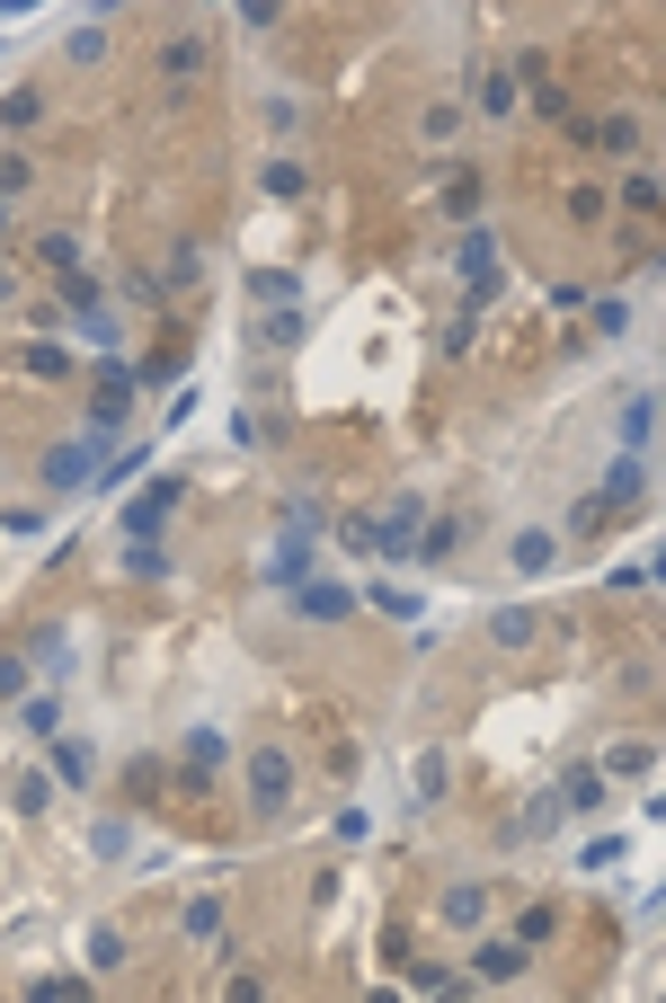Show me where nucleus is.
Instances as JSON below:
<instances>
[{
	"label": "nucleus",
	"instance_id": "nucleus-1",
	"mask_svg": "<svg viewBox=\"0 0 666 1003\" xmlns=\"http://www.w3.org/2000/svg\"><path fill=\"white\" fill-rule=\"evenodd\" d=\"M285 809H294V755L249 747V817H285Z\"/></svg>",
	"mask_w": 666,
	"mask_h": 1003
},
{
	"label": "nucleus",
	"instance_id": "nucleus-2",
	"mask_svg": "<svg viewBox=\"0 0 666 1003\" xmlns=\"http://www.w3.org/2000/svg\"><path fill=\"white\" fill-rule=\"evenodd\" d=\"M98 471H107V435H98V427L45 453V489H53V498H62V489H81V480H98Z\"/></svg>",
	"mask_w": 666,
	"mask_h": 1003
},
{
	"label": "nucleus",
	"instance_id": "nucleus-3",
	"mask_svg": "<svg viewBox=\"0 0 666 1003\" xmlns=\"http://www.w3.org/2000/svg\"><path fill=\"white\" fill-rule=\"evenodd\" d=\"M178 498H187L178 480H152L143 498L124 506V542H160V524H169V506H178Z\"/></svg>",
	"mask_w": 666,
	"mask_h": 1003
},
{
	"label": "nucleus",
	"instance_id": "nucleus-4",
	"mask_svg": "<svg viewBox=\"0 0 666 1003\" xmlns=\"http://www.w3.org/2000/svg\"><path fill=\"white\" fill-rule=\"evenodd\" d=\"M595 498H605L614 515H631V506L649 498V462H640V453H622V462H614V471H605V489H595Z\"/></svg>",
	"mask_w": 666,
	"mask_h": 1003
},
{
	"label": "nucleus",
	"instance_id": "nucleus-5",
	"mask_svg": "<svg viewBox=\"0 0 666 1003\" xmlns=\"http://www.w3.org/2000/svg\"><path fill=\"white\" fill-rule=\"evenodd\" d=\"M507 560H515V577H543V569L560 560V533H551V524H524V533H515V551H507Z\"/></svg>",
	"mask_w": 666,
	"mask_h": 1003
},
{
	"label": "nucleus",
	"instance_id": "nucleus-6",
	"mask_svg": "<svg viewBox=\"0 0 666 1003\" xmlns=\"http://www.w3.org/2000/svg\"><path fill=\"white\" fill-rule=\"evenodd\" d=\"M294 613L302 622H347L356 613V586H294Z\"/></svg>",
	"mask_w": 666,
	"mask_h": 1003
},
{
	"label": "nucleus",
	"instance_id": "nucleus-7",
	"mask_svg": "<svg viewBox=\"0 0 666 1003\" xmlns=\"http://www.w3.org/2000/svg\"><path fill=\"white\" fill-rule=\"evenodd\" d=\"M444 923H453V932L489 923V888H480V880H453V888H444Z\"/></svg>",
	"mask_w": 666,
	"mask_h": 1003
},
{
	"label": "nucleus",
	"instance_id": "nucleus-8",
	"mask_svg": "<svg viewBox=\"0 0 666 1003\" xmlns=\"http://www.w3.org/2000/svg\"><path fill=\"white\" fill-rule=\"evenodd\" d=\"M373 542H382V551H409V542H418V498H391V515L373 524Z\"/></svg>",
	"mask_w": 666,
	"mask_h": 1003
},
{
	"label": "nucleus",
	"instance_id": "nucleus-9",
	"mask_svg": "<svg viewBox=\"0 0 666 1003\" xmlns=\"http://www.w3.org/2000/svg\"><path fill=\"white\" fill-rule=\"evenodd\" d=\"M90 773H98V755H90V747L53 738V781H62V790H90Z\"/></svg>",
	"mask_w": 666,
	"mask_h": 1003
},
{
	"label": "nucleus",
	"instance_id": "nucleus-10",
	"mask_svg": "<svg viewBox=\"0 0 666 1003\" xmlns=\"http://www.w3.org/2000/svg\"><path fill=\"white\" fill-rule=\"evenodd\" d=\"M649 435H657V399H649V391H631V399H622V444H631V453H649Z\"/></svg>",
	"mask_w": 666,
	"mask_h": 1003
},
{
	"label": "nucleus",
	"instance_id": "nucleus-11",
	"mask_svg": "<svg viewBox=\"0 0 666 1003\" xmlns=\"http://www.w3.org/2000/svg\"><path fill=\"white\" fill-rule=\"evenodd\" d=\"M187 942H205V951H231V942H223V897H195V906H187Z\"/></svg>",
	"mask_w": 666,
	"mask_h": 1003
},
{
	"label": "nucleus",
	"instance_id": "nucleus-12",
	"mask_svg": "<svg viewBox=\"0 0 666 1003\" xmlns=\"http://www.w3.org/2000/svg\"><path fill=\"white\" fill-rule=\"evenodd\" d=\"M223 755H231L223 728H187V747H178V764H205V773H223Z\"/></svg>",
	"mask_w": 666,
	"mask_h": 1003
},
{
	"label": "nucleus",
	"instance_id": "nucleus-13",
	"mask_svg": "<svg viewBox=\"0 0 666 1003\" xmlns=\"http://www.w3.org/2000/svg\"><path fill=\"white\" fill-rule=\"evenodd\" d=\"M560 809H578V817H586V809H605V773H586V764H578V773L560 781Z\"/></svg>",
	"mask_w": 666,
	"mask_h": 1003
},
{
	"label": "nucleus",
	"instance_id": "nucleus-14",
	"mask_svg": "<svg viewBox=\"0 0 666 1003\" xmlns=\"http://www.w3.org/2000/svg\"><path fill=\"white\" fill-rule=\"evenodd\" d=\"M302 569H311V533H294V542L266 560V577H276V586H302Z\"/></svg>",
	"mask_w": 666,
	"mask_h": 1003
},
{
	"label": "nucleus",
	"instance_id": "nucleus-15",
	"mask_svg": "<svg viewBox=\"0 0 666 1003\" xmlns=\"http://www.w3.org/2000/svg\"><path fill=\"white\" fill-rule=\"evenodd\" d=\"M45 799H53V773H19L10 781V809L19 817H45Z\"/></svg>",
	"mask_w": 666,
	"mask_h": 1003
},
{
	"label": "nucleus",
	"instance_id": "nucleus-16",
	"mask_svg": "<svg viewBox=\"0 0 666 1003\" xmlns=\"http://www.w3.org/2000/svg\"><path fill=\"white\" fill-rule=\"evenodd\" d=\"M551 932H560V906H524V915H515V942H524V951H543Z\"/></svg>",
	"mask_w": 666,
	"mask_h": 1003
},
{
	"label": "nucleus",
	"instance_id": "nucleus-17",
	"mask_svg": "<svg viewBox=\"0 0 666 1003\" xmlns=\"http://www.w3.org/2000/svg\"><path fill=\"white\" fill-rule=\"evenodd\" d=\"M90 852H98V861H124V852H133V826H124V817H98V826H90Z\"/></svg>",
	"mask_w": 666,
	"mask_h": 1003
},
{
	"label": "nucleus",
	"instance_id": "nucleus-18",
	"mask_svg": "<svg viewBox=\"0 0 666 1003\" xmlns=\"http://www.w3.org/2000/svg\"><path fill=\"white\" fill-rule=\"evenodd\" d=\"M480 977H524V942H480Z\"/></svg>",
	"mask_w": 666,
	"mask_h": 1003
},
{
	"label": "nucleus",
	"instance_id": "nucleus-19",
	"mask_svg": "<svg viewBox=\"0 0 666 1003\" xmlns=\"http://www.w3.org/2000/svg\"><path fill=\"white\" fill-rule=\"evenodd\" d=\"M124 569L143 577V586H160V577H169V551H160V542H124Z\"/></svg>",
	"mask_w": 666,
	"mask_h": 1003
},
{
	"label": "nucleus",
	"instance_id": "nucleus-20",
	"mask_svg": "<svg viewBox=\"0 0 666 1003\" xmlns=\"http://www.w3.org/2000/svg\"><path fill=\"white\" fill-rule=\"evenodd\" d=\"M489 631H498V648H524V640H533V631H543V622H533L524 605H498V622H489Z\"/></svg>",
	"mask_w": 666,
	"mask_h": 1003
},
{
	"label": "nucleus",
	"instance_id": "nucleus-21",
	"mask_svg": "<svg viewBox=\"0 0 666 1003\" xmlns=\"http://www.w3.org/2000/svg\"><path fill=\"white\" fill-rule=\"evenodd\" d=\"M160 72H169V81H195V72H205V45H195V36H178V45L160 53Z\"/></svg>",
	"mask_w": 666,
	"mask_h": 1003
},
{
	"label": "nucleus",
	"instance_id": "nucleus-22",
	"mask_svg": "<svg viewBox=\"0 0 666 1003\" xmlns=\"http://www.w3.org/2000/svg\"><path fill=\"white\" fill-rule=\"evenodd\" d=\"M27 648H36V666H72V631H62V622H45Z\"/></svg>",
	"mask_w": 666,
	"mask_h": 1003
},
{
	"label": "nucleus",
	"instance_id": "nucleus-23",
	"mask_svg": "<svg viewBox=\"0 0 666 1003\" xmlns=\"http://www.w3.org/2000/svg\"><path fill=\"white\" fill-rule=\"evenodd\" d=\"M605 586H614V595H649V586H657V560H622Z\"/></svg>",
	"mask_w": 666,
	"mask_h": 1003
},
{
	"label": "nucleus",
	"instance_id": "nucleus-24",
	"mask_svg": "<svg viewBox=\"0 0 666 1003\" xmlns=\"http://www.w3.org/2000/svg\"><path fill=\"white\" fill-rule=\"evenodd\" d=\"M462 266H472V276H480V266H498V231H480V223L462 231Z\"/></svg>",
	"mask_w": 666,
	"mask_h": 1003
},
{
	"label": "nucleus",
	"instance_id": "nucleus-25",
	"mask_svg": "<svg viewBox=\"0 0 666 1003\" xmlns=\"http://www.w3.org/2000/svg\"><path fill=\"white\" fill-rule=\"evenodd\" d=\"M472 98H480L489 116H507V107H515V81H507V72H480V89H472Z\"/></svg>",
	"mask_w": 666,
	"mask_h": 1003
},
{
	"label": "nucleus",
	"instance_id": "nucleus-26",
	"mask_svg": "<svg viewBox=\"0 0 666 1003\" xmlns=\"http://www.w3.org/2000/svg\"><path fill=\"white\" fill-rule=\"evenodd\" d=\"M409 986H418V994H462V977H453V968H436V959H418V968H409Z\"/></svg>",
	"mask_w": 666,
	"mask_h": 1003
},
{
	"label": "nucleus",
	"instance_id": "nucleus-27",
	"mask_svg": "<svg viewBox=\"0 0 666 1003\" xmlns=\"http://www.w3.org/2000/svg\"><path fill=\"white\" fill-rule=\"evenodd\" d=\"M249 294H258V302H285V311H294V276H276V266H258V276H249Z\"/></svg>",
	"mask_w": 666,
	"mask_h": 1003
},
{
	"label": "nucleus",
	"instance_id": "nucleus-28",
	"mask_svg": "<svg viewBox=\"0 0 666 1003\" xmlns=\"http://www.w3.org/2000/svg\"><path fill=\"white\" fill-rule=\"evenodd\" d=\"M124 781H133V799H169V790H160V781H169V773H160V764H152V755H133V773H124Z\"/></svg>",
	"mask_w": 666,
	"mask_h": 1003
},
{
	"label": "nucleus",
	"instance_id": "nucleus-29",
	"mask_svg": "<svg viewBox=\"0 0 666 1003\" xmlns=\"http://www.w3.org/2000/svg\"><path fill=\"white\" fill-rule=\"evenodd\" d=\"M27 373H36V382H62V373H72V356H62V347H27Z\"/></svg>",
	"mask_w": 666,
	"mask_h": 1003
},
{
	"label": "nucleus",
	"instance_id": "nucleus-30",
	"mask_svg": "<svg viewBox=\"0 0 666 1003\" xmlns=\"http://www.w3.org/2000/svg\"><path fill=\"white\" fill-rule=\"evenodd\" d=\"M62 53H72V62H98V53H107V27H98V19L72 27V45H62Z\"/></svg>",
	"mask_w": 666,
	"mask_h": 1003
},
{
	"label": "nucleus",
	"instance_id": "nucleus-31",
	"mask_svg": "<svg viewBox=\"0 0 666 1003\" xmlns=\"http://www.w3.org/2000/svg\"><path fill=\"white\" fill-rule=\"evenodd\" d=\"M595 329H605V338H622V329H631V302H622V294H605V302H595Z\"/></svg>",
	"mask_w": 666,
	"mask_h": 1003
},
{
	"label": "nucleus",
	"instance_id": "nucleus-32",
	"mask_svg": "<svg viewBox=\"0 0 666 1003\" xmlns=\"http://www.w3.org/2000/svg\"><path fill=\"white\" fill-rule=\"evenodd\" d=\"M266 195H302V160H266Z\"/></svg>",
	"mask_w": 666,
	"mask_h": 1003
},
{
	"label": "nucleus",
	"instance_id": "nucleus-33",
	"mask_svg": "<svg viewBox=\"0 0 666 1003\" xmlns=\"http://www.w3.org/2000/svg\"><path fill=\"white\" fill-rule=\"evenodd\" d=\"M90 959H98V968H116V959H124V932H116V923H98V932H90Z\"/></svg>",
	"mask_w": 666,
	"mask_h": 1003
},
{
	"label": "nucleus",
	"instance_id": "nucleus-34",
	"mask_svg": "<svg viewBox=\"0 0 666 1003\" xmlns=\"http://www.w3.org/2000/svg\"><path fill=\"white\" fill-rule=\"evenodd\" d=\"M53 728H62V702H53V693L27 702V738H53Z\"/></svg>",
	"mask_w": 666,
	"mask_h": 1003
},
{
	"label": "nucleus",
	"instance_id": "nucleus-35",
	"mask_svg": "<svg viewBox=\"0 0 666 1003\" xmlns=\"http://www.w3.org/2000/svg\"><path fill=\"white\" fill-rule=\"evenodd\" d=\"M294 329H302L294 311H266V320H258V338H266V347H294Z\"/></svg>",
	"mask_w": 666,
	"mask_h": 1003
},
{
	"label": "nucleus",
	"instance_id": "nucleus-36",
	"mask_svg": "<svg viewBox=\"0 0 666 1003\" xmlns=\"http://www.w3.org/2000/svg\"><path fill=\"white\" fill-rule=\"evenodd\" d=\"M605 773H614V781H640V773H649V747H614V764H605Z\"/></svg>",
	"mask_w": 666,
	"mask_h": 1003
},
{
	"label": "nucleus",
	"instance_id": "nucleus-37",
	"mask_svg": "<svg viewBox=\"0 0 666 1003\" xmlns=\"http://www.w3.org/2000/svg\"><path fill=\"white\" fill-rule=\"evenodd\" d=\"M169 276H178V285H195V276H205V249H195V240H178V258H169Z\"/></svg>",
	"mask_w": 666,
	"mask_h": 1003
},
{
	"label": "nucleus",
	"instance_id": "nucleus-38",
	"mask_svg": "<svg viewBox=\"0 0 666 1003\" xmlns=\"http://www.w3.org/2000/svg\"><path fill=\"white\" fill-rule=\"evenodd\" d=\"M605 515H614L605 498H578V515H569V542H578V533H595V524H605Z\"/></svg>",
	"mask_w": 666,
	"mask_h": 1003
},
{
	"label": "nucleus",
	"instance_id": "nucleus-39",
	"mask_svg": "<svg viewBox=\"0 0 666 1003\" xmlns=\"http://www.w3.org/2000/svg\"><path fill=\"white\" fill-rule=\"evenodd\" d=\"M418 799H444V755H418Z\"/></svg>",
	"mask_w": 666,
	"mask_h": 1003
},
{
	"label": "nucleus",
	"instance_id": "nucleus-40",
	"mask_svg": "<svg viewBox=\"0 0 666 1003\" xmlns=\"http://www.w3.org/2000/svg\"><path fill=\"white\" fill-rule=\"evenodd\" d=\"M10 693H27V666H19V657H0V702H10Z\"/></svg>",
	"mask_w": 666,
	"mask_h": 1003
},
{
	"label": "nucleus",
	"instance_id": "nucleus-41",
	"mask_svg": "<svg viewBox=\"0 0 666 1003\" xmlns=\"http://www.w3.org/2000/svg\"><path fill=\"white\" fill-rule=\"evenodd\" d=\"M0 240H10V195H0Z\"/></svg>",
	"mask_w": 666,
	"mask_h": 1003
},
{
	"label": "nucleus",
	"instance_id": "nucleus-42",
	"mask_svg": "<svg viewBox=\"0 0 666 1003\" xmlns=\"http://www.w3.org/2000/svg\"><path fill=\"white\" fill-rule=\"evenodd\" d=\"M0 294H10V285H0Z\"/></svg>",
	"mask_w": 666,
	"mask_h": 1003
}]
</instances>
